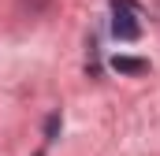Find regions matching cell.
Returning a JSON list of instances; mask_svg holds the SVG:
<instances>
[{
    "mask_svg": "<svg viewBox=\"0 0 160 156\" xmlns=\"http://www.w3.org/2000/svg\"><path fill=\"white\" fill-rule=\"evenodd\" d=\"M112 34L119 41H138L142 26H138V4L134 0H112Z\"/></svg>",
    "mask_w": 160,
    "mask_h": 156,
    "instance_id": "6da1fadb",
    "label": "cell"
},
{
    "mask_svg": "<svg viewBox=\"0 0 160 156\" xmlns=\"http://www.w3.org/2000/svg\"><path fill=\"white\" fill-rule=\"evenodd\" d=\"M112 67H116L119 75H145V71H149V63H145V60H134V56H116Z\"/></svg>",
    "mask_w": 160,
    "mask_h": 156,
    "instance_id": "7a4b0ae2",
    "label": "cell"
},
{
    "mask_svg": "<svg viewBox=\"0 0 160 156\" xmlns=\"http://www.w3.org/2000/svg\"><path fill=\"white\" fill-rule=\"evenodd\" d=\"M56 134H60V115H48V123H45V138L52 141Z\"/></svg>",
    "mask_w": 160,
    "mask_h": 156,
    "instance_id": "3957f363",
    "label": "cell"
},
{
    "mask_svg": "<svg viewBox=\"0 0 160 156\" xmlns=\"http://www.w3.org/2000/svg\"><path fill=\"white\" fill-rule=\"evenodd\" d=\"M34 156H45V153H34Z\"/></svg>",
    "mask_w": 160,
    "mask_h": 156,
    "instance_id": "277c9868",
    "label": "cell"
}]
</instances>
